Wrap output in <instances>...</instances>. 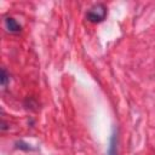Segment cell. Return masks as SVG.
<instances>
[{"instance_id":"6da1fadb","label":"cell","mask_w":155,"mask_h":155,"mask_svg":"<svg viewBox=\"0 0 155 155\" xmlns=\"http://www.w3.org/2000/svg\"><path fill=\"white\" fill-rule=\"evenodd\" d=\"M105 16H107V7L103 4H96L87 11L86 18L92 23H98L102 22L105 18Z\"/></svg>"},{"instance_id":"7a4b0ae2","label":"cell","mask_w":155,"mask_h":155,"mask_svg":"<svg viewBox=\"0 0 155 155\" xmlns=\"http://www.w3.org/2000/svg\"><path fill=\"white\" fill-rule=\"evenodd\" d=\"M5 27L10 33H19L22 30V25L13 17H6L5 18Z\"/></svg>"},{"instance_id":"277c9868","label":"cell","mask_w":155,"mask_h":155,"mask_svg":"<svg viewBox=\"0 0 155 155\" xmlns=\"http://www.w3.org/2000/svg\"><path fill=\"white\" fill-rule=\"evenodd\" d=\"M7 80H8V75H7L6 70H5V69H2V70H1V86H2V87H5V86H6Z\"/></svg>"},{"instance_id":"3957f363","label":"cell","mask_w":155,"mask_h":155,"mask_svg":"<svg viewBox=\"0 0 155 155\" xmlns=\"http://www.w3.org/2000/svg\"><path fill=\"white\" fill-rule=\"evenodd\" d=\"M108 155H117V150H116V134L115 133L110 138L109 148H108Z\"/></svg>"}]
</instances>
